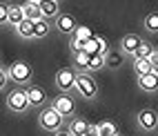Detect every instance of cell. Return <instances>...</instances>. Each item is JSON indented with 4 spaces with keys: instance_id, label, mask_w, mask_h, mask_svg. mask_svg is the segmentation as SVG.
<instances>
[{
    "instance_id": "7",
    "label": "cell",
    "mask_w": 158,
    "mask_h": 136,
    "mask_svg": "<svg viewBox=\"0 0 158 136\" xmlns=\"http://www.w3.org/2000/svg\"><path fill=\"white\" fill-rule=\"evenodd\" d=\"M138 125L143 130H156L158 127V114L154 109H140L138 112Z\"/></svg>"
},
{
    "instance_id": "3",
    "label": "cell",
    "mask_w": 158,
    "mask_h": 136,
    "mask_svg": "<svg viewBox=\"0 0 158 136\" xmlns=\"http://www.w3.org/2000/svg\"><path fill=\"white\" fill-rule=\"evenodd\" d=\"M31 76H34L31 65H29V62H25V60H18V62H14V65L9 67V78L16 80L18 85H25V83H29Z\"/></svg>"
},
{
    "instance_id": "18",
    "label": "cell",
    "mask_w": 158,
    "mask_h": 136,
    "mask_svg": "<svg viewBox=\"0 0 158 136\" xmlns=\"http://www.w3.org/2000/svg\"><path fill=\"white\" fill-rule=\"evenodd\" d=\"M134 69H136V74H138V76L154 71V69H152V62H149V58H134Z\"/></svg>"
},
{
    "instance_id": "24",
    "label": "cell",
    "mask_w": 158,
    "mask_h": 136,
    "mask_svg": "<svg viewBox=\"0 0 158 136\" xmlns=\"http://www.w3.org/2000/svg\"><path fill=\"white\" fill-rule=\"evenodd\" d=\"M107 65V60H105V56L102 54H91V60H89V71H96V69H100V67H105Z\"/></svg>"
},
{
    "instance_id": "17",
    "label": "cell",
    "mask_w": 158,
    "mask_h": 136,
    "mask_svg": "<svg viewBox=\"0 0 158 136\" xmlns=\"http://www.w3.org/2000/svg\"><path fill=\"white\" fill-rule=\"evenodd\" d=\"M34 25H36V20L25 18L16 29H18V34H20V36H25V38H34Z\"/></svg>"
},
{
    "instance_id": "27",
    "label": "cell",
    "mask_w": 158,
    "mask_h": 136,
    "mask_svg": "<svg viewBox=\"0 0 158 136\" xmlns=\"http://www.w3.org/2000/svg\"><path fill=\"white\" fill-rule=\"evenodd\" d=\"M76 36L82 38V40H89L94 34H91V29H89V27H78V29H76Z\"/></svg>"
},
{
    "instance_id": "10",
    "label": "cell",
    "mask_w": 158,
    "mask_h": 136,
    "mask_svg": "<svg viewBox=\"0 0 158 136\" xmlns=\"http://www.w3.org/2000/svg\"><path fill=\"white\" fill-rule=\"evenodd\" d=\"M85 51H89V54H107V43L100 38V36H91L89 40H87V47H85Z\"/></svg>"
},
{
    "instance_id": "30",
    "label": "cell",
    "mask_w": 158,
    "mask_h": 136,
    "mask_svg": "<svg viewBox=\"0 0 158 136\" xmlns=\"http://www.w3.org/2000/svg\"><path fill=\"white\" fill-rule=\"evenodd\" d=\"M7 71H9V69H2V71H0V87H5V83H7Z\"/></svg>"
},
{
    "instance_id": "13",
    "label": "cell",
    "mask_w": 158,
    "mask_h": 136,
    "mask_svg": "<svg viewBox=\"0 0 158 136\" xmlns=\"http://www.w3.org/2000/svg\"><path fill=\"white\" fill-rule=\"evenodd\" d=\"M27 96H29V103H31V105H43V103L47 100L45 89H43V87H36V85L27 87Z\"/></svg>"
},
{
    "instance_id": "32",
    "label": "cell",
    "mask_w": 158,
    "mask_h": 136,
    "mask_svg": "<svg viewBox=\"0 0 158 136\" xmlns=\"http://www.w3.org/2000/svg\"><path fill=\"white\" fill-rule=\"evenodd\" d=\"M54 136H71L69 132H54Z\"/></svg>"
},
{
    "instance_id": "6",
    "label": "cell",
    "mask_w": 158,
    "mask_h": 136,
    "mask_svg": "<svg viewBox=\"0 0 158 136\" xmlns=\"http://www.w3.org/2000/svg\"><path fill=\"white\" fill-rule=\"evenodd\" d=\"M51 107H54L56 112H60L62 116H71L73 109H76V103H73V98L69 96V91H62V94H58V96L54 98Z\"/></svg>"
},
{
    "instance_id": "12",
    "label": "cell",
    "mask_w": 158,
    "mask_h": 136,
    "mask_svg": "<svg viewBox=\"0 0 158 136\" xmlns=\"http://www.w3.org/2000/svg\"><path fill=\"white\" fill-rule=\"evenodd\" d=\"M91 125L85 121V118H71L69 121V134L71 136H87Z\"/></svg>"
},
{
    "instance_id": "20",
    "label": "cell",
    "mask_w": 158,
    "mask_h": 136,
    "mask_svg": "<svg viewBox=\"0 0 158 136\" xmlns=\"http://www.w3.org/2000/svg\"><path fill=\"white\" fill-rule=\"evenodd\" d=\"M98 134L100 136H118V130H116V125L111 121H102V123H98Z\"/></svg>"
},
{
    "instance_id": "8",
    "label": "cell",
    "mask_w": 158,
    "mask_h": 136,
    "mask_svg": "<svg viewBox=\"0 0 158 136\" xmlns=\"http://www.w3.org/2000/svg\"><path fill=\"white\" fill-rule=\"evenodd\" d=\"M140 45H143V38L138 34H127V36H123V40H120L123 54H136Z\"/></svg>"
},
{
    "instance_id": "33",
    "label": "cell",
    "mask_w": 158,
    "mask_h": 136,
    "mask_svg": "<svg viewBox=\"0 0 158 136\" xmlns=\"http://www.w3.org/2000/svg\"><path fill=\"white\" fill-rule=\"evenodd\" d=\"M36 2H40V0H36Z\"/></svg>"
},
{
    "instance_id": "15",
    "label": "cell",
    "mask_w": 158,
    "mask_h": 136,
    "mask_svg": "<svg viewBox=\"0 0 158 136\" xmlns=\"http://www.w3.org/2000/svg\"><path fill=\"white\" fill-rule=\"evenodd\" d=\"M25 18H27V16H25V7H23V5H11V9H9V25L18 27Z\"/></svg>"
},
{
    "instance_id": "5",
    "label": "cell",
    "mask_w": 158,
    "mask_h": 136,
    "mask_svg": "<svg viewBox=\"0 0 158 136\" xmlns=\"http://www.w3.org/2000/svg\"><path fill=\"white\" fill-rule=\"evenodd\" d=\"M76 80H78V74H76L71 67H62L58 74H56V85H58L60 91H71V89H76Z\"/></svg>"
},
{
    "instance_id": "9",
    "label": "cell",
    "mask_w": 158,
    "mask_h": 136,
    "mask_svg": "<svg viewBox=\"0 0 158 136\" xmlns=\"http://www.w3.org/2000/svg\"><path fill=\"white\" fill-rule=\"evenodd\" d=\"M56 29L60 31V34H76V20H73V16L69 14H60L56 18Z\"/></svg>"
},
{
    "instance_id": "4",
    "label": "cell",
    "mask_w": 158,
    "mask_h": 136,
    "mask_svg": "<svg viewBox=\"0 0 158 136\" xmlns=\"http://www.w3.org/2000/svg\"><path fill=\"white\" fill-rule=\"evenodd\" d=\"M76 87H78V94H80L82 98H96V94H98V85H96V80H94V78L87 74V71L78 74Z\"/></svg>"
},
{
    "instance_id": "23",
    "label": "cell",
    "mask_w": 158,
    "mask_h": 136,
    "mask_svg": "<svg viewBox=\"0 0 158 136\" xmlns=\"http://www.w3.org/2000/svg\"><path fill=\"white\" fill-rule=\"evenodd\" d=\"M105 60H107V67H120L125 56L118 54V51H107V54H105Z\"/></svg>"
},
{
    "instance_id": "28",
    "label": "cell",
    "mask_w": 158,
    "mask_h": 136,
    "mask_svg": "<svg viewBox=\"0 0 158 136\" xmlns=\"http://www.w3.org/2000/svg\"><path fill=\"white\" fill-rule=\"evenodd\" d=\"M9 9L7 5H0V23H9Z\"/></svg>"
},
{
    "instance_id": "19",
    "label": "cell",
    "mask_w": 158,
    "mask_h": 136,
    "mask_svg": "<svg viewBox=\"0 0 158 136\" xmlns=\"http://www.w3.org/2000/svg\"><path fill=\"white\" fill-rule=\"evenodd\" d=\"M89 60H91L89 51H78V54H73V62H76L78 69H89Z\"/></svg>"
},
{
    "instance_id": "1",
    "label": "cell",
    "mask_w": 158,
    "mask_h": 136,
    "mask_svg": "<svg viewBox=\"0 0 158 136\" xmlns=\"http://www.w3.org/2000/svg\"><path fill=\"white\" fill-rule=\"evenodd\" d=\"M62 114L56 112L54 107H45L43 112H40V116H38V123L43 125V130L47 132H60V125H62Z\"/></svg>"
},
{
    "instance_id": "25",
    "label": "cell",
    "mask_w": 158,
    "mask_h": 136,
    "mask_svg": "<svg viewBox=\"0 0 158 136\" xmlns=\"http://www.w3.org/2000/svg\"><path fill=\"white\" fill-rule=\"evenodd\" d=\"M71 51L73 54H78V51H85V47H87V40H82V38H78V36H71Z\"/></svg>"
},
{
    "instance_id": "31",
    "label": "cell",
    "mask_w": 158,
    "mask_h": 136,
    "mask_svg": "<svg viewBox=\"0 0 158 136\" xmlns=\"http://www.w3.org/2000/svg\"><path fill=\"white\" fill-rule=\"evenodd\" d=\"M87 136H100V134H98V125H91L89 132H87Z\"/></svg>"
},
{
    "instance_id": "11",
    "label": "cell",
    "mask_w": 158,
    "mask_h": 136,
    "mask_svg": "<svg viewBox=\"0 0 158 136\" xmlns=\"http://www.w3.org/2000/svg\"><path fill=\"white\" fill-rule=\"evenodd\" d=\"M138 85L145 91H156L158 89V74H156V71H149V74L138 76Z\"/></svg>"
},
{
    "instance_id": "14",
    "label": "cell",
    "mask_w": 158,
    "mask_h": 136,
    "mask_svg": "<svg viewBox=\"0 0 158 136\" xmlns=\"http://www.w3.org/2000/svg\"><path fill=\"white\" fill-rule=\"evenodd\" d=\"M23 7H25V16H27V18H31V20L45 18V16H43V9H40V2H36V0H27Z\"/></svg>"
},
{
    "instance_id": "26",
    "label": "cell",
    "mask_w": 158,
    "mask_h": 136,
    "mask_svg": "<svg viewBox=\"0 0 158 136\" xmlns=\"http://www.w3.org/2000/svg\"><path fill=\"white\" fill-rule=\"evenodd\" d=\"M152 54H154V49H152V45H149V43H143V45L138 47V51H136L134 56H136V58H149Z\"/></svg>"
},
{
    "instance_id": "29",
    "label": "cell",
    "mask_w": 158,
    "mask_h": 136,
    "mask_svg": "<svg viewBox=\"0 0 158 136\" xmlns=\"http://www.w3.org/2000/svg\"><path fill=\"white\" fill-rule=\"evenodd\" d=\"M149 62H152V69L158 74V51H154V54L149 56Z\"/></svg>"
},
{
    "instance_id": "2",
    "label": "cell",
    "mask_w": 158,
    "mask_h": 136,
    "mask_svg": "<svg viewBox=\"0 0 158 136\" xmlns=\"http://www.w3.org/2000/svg\"><path fill=\"white\" fill-rule=\"evenodd\" d=\"M7 107L11 109V112H27L31 107L29 96H27V89H14V91H9Z\"/></svg>"
},
{
    "instance_id": "16",
    "label": "cell",
    "mask_w": 158,
    "mask_h": 136,
    "mask_svg": "<svg viewBox=\"0 0 158 136\" xmlns=\"http://www.w3.org/2000/svg\"><path fill=\"white\" fill-rule=\"evenodd\" d=\"M40 9H43L45 18H58V0H40Z\"/></svg>"
},
{
    "instance_id": "22",
    "label": "cell",
    "mask_w": 158,
    "mask_h": 136,
    "mask_svg": "<svg viewBox=\"0 0 158 136\" xmlns=\"http://www.w3.org/2000/svg\"><path fill=\"white\" fill-rule=\"evenodd\" d=\"M49 23L45 18H40V20H36V25H34V38H43V36H47L49 34Z\"/></svg>"
},
{
    "instance_id": "21",
    "label": "cell",
    "mask_w": 158,
    "mask_h": 136,
    "mask_svg": "<svg viewBox=\"0 0 158 136\" xmlns=\"http://www.w3.org/2000/svg\"><path fill=\"white\" fill-rule=\"evenodd\" d=\"M143 23H145V29H147V31H152V34H158V11L147 14Z\"/></svg>"
}]
</instances>
